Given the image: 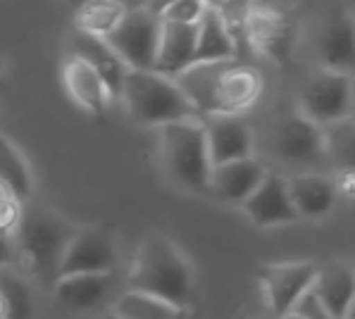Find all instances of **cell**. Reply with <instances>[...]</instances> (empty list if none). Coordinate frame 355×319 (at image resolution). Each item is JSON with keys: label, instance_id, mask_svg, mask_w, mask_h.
Masks as SVG:
<instances>
[{"label": "cell", "instance_id": "cell-7", "mask_svg": "<svg viewBox=\"0 0 355 319\" xmlns=\"http://www.w3.org/2000/svg\"><path fill=\"white\" fill-rule=\"evenodd\" d=\"M162 19L148 8L127 10L124 19L103 41L127 64V69L153 71L157 46H160Z\"/></svg>", "mask_w": 355, "mask_h": 319}, {"label": "cell", "instance_id": "cell-35", "mask_svg": "<svg viewBox=\"0 0 355 319\" xmlns=\"http://www.w3.org/2000/svg\"><path fill=\"white\" fill-rule=\"evenodd\" d=\"M0 319H8V305H5L3 295H0Z\"/></svg>", "mask_w": 355, "mask_h": 319}, {"label": "cell", "instance_id": "cell-25", "mask_svg": "<svg viewBox=\"0 0 355 319\" xmlns=\"http://www.w3.org/2000/svg\"><path fill=\"white\" fill-rule=\"evenodd\" d=\"M0 184L8 186L21 202L34 196V174L29 162L5 134H0Z\"/></svg>", "mask_w": 355, "mask_h": 319}, {"label": "cell", "instance_id": "cell-31", "mask_svg": "<svg viewBox=\"0 0 355 319\" xmlns=\"http://www.w3.org/2000/svg\"><path fill=\"white\" fill-rule=\"evenodd\" d=\"M10 257H12V245H10V239L0 236V267L10 265Z\"/></svg>", "mask_w": 355, "mask_h": 319}, {"label": "cell", "instance_id": "cell-37", "mask_svg": "<svg viewBox=\"0 0 355 319\" xmlns=\"http://www.w3.org/2000/svg\"><path fill=\"white\" fill-rule=\"evenodd\" d=\"M3 69H5V64H3V58H0V74H3Z\"/></svg>", "mask_w": 355, "mask_h": 319}, {"label": "cell", "instance_id": "cell-3", "mask_svg": "<svg viewBox=\"0 0 355 319\" xmlns=\"http://www.w3.org/2000/svg\"><path fill=\"white\" fill-rule=\"evenodd\" d=\"M74 231L76 227L72 222L51 210H24L12 234V239L17 241L15 250L21 267L38 282L53 284L58 279L62 252Z\"/></svg>", "mask_w": 355, "mask_h": 319}, {"label": "cell", "instance_id": "cell-19", "mask_svg": "<svg viewBox=\"0 0 355 319\" xmlns=\"http://www.w3.org/2000/svg\"><path fill=\"white\" fill-rule=\"evenodd\" d=\"M112 291V274H67L53 282V293L60 305L89 312L101 307Z\"/></svg>", "mask_w": 355, "mask_h": 319}, {"label": "cell", "instance_id": "cell-23", "mask_svg": "<svg viewBox=\"0 0 355 319\" xmlns=\"http://www.w3.org/2000/svg\"><path fill=\"white\" fill-rule=\"evenodd\" d=\"M187 312L189 310L169 305V302L155 298V295L131 288H127V293H122L110 305V317L114 319H177L187 315Z\"/></svg>", "mask_w": 355, "mask_h": 319}, {"label": "cell", "instance_id": "cell-1", "mask_svg": "<svg viewBox=\"0 0 355 319\" xmlns=\"http://www.w3.org/2000/svg\"><path fill=\"white\" fill-rule=\"evenodd\" d=\"M177 86L196 114H241L262 93V79L250 67H229V62H198L177 74Z\"/></svg>", "mask_w": 355, "mask_h": 319}, {"label": "cell", "instance_id": "cell-13", "mask_svg": "<svg viewBox=\"0 0 355 319\" xmlns=\"http://www.w3.org/2000/svg\"><path fill=\"white\" fill-rule=\"evenodd\" d=\"M203 131H205L207 157H210L212 167L234 162V160L250 157V153H253V136H250L248 124L239 114L205 117Z\"/></svg>", "mask_w": 355, "mask_h": 319}, {"label": "cell", "instance_id": "cell-17", "mask_svg": "<svg viewBox=\"0 0 355 319\" xmlns=\"http://www.w3.org/2000/svg\"><path fill=\"white\" fill-rule=\"evenodd\" d=\"M196 36H198V24L162 21L160 46H157L153 71L172 79V76L182 74L184 69H189L196 55Z\"/></svg>", "mask_w": 355, "mask_h": 319}, {"label": "cell", "instance_id": "cell-38", "mask_svg": "<svg viewBox=\"0 0 355 319\" xmlns=\"http://www.w3.org/2000/svg\"><path fill=\"white\" fill-rule=\"evenodd\" d=\"M189 319H193V317H191V315H189Z\"/></svg>", "mask_w": 355, "mask_h": 319}, {"label": "cell", "instance_id": "cell-20", "mask_svg": "<svg viewBox=\"0 0 355 319\" xmlns=\"http://www.w3.org/2000/svg\"><path fill=\"white\" fill-rule=\"evenodd\" d=\"M236 55V41L229 29V21L220 10L205 8L198 21L193 64L198 62H232Z\"/></svg>", "mask_w": 355, "mask_h": 319}, {"label": "cell", "instance_id": "cell-9", "mask_svg": "<svg viewBox=\"0 0 355 319\" xmlns=\"http://www.w3.org/2000/svg\"><path fill=\"white\" fill-rule=\"evenodd\" d=\"M315 274H318V265L308 260L262 265L258 269V282L272 315L279 319L291 312L296 302L313 288Z\"/></svg>", "mask_w": 355, "mask_h": 319}, {"label": "cell", "instance_id": "cell-10", "mask_svg": "<svg viewBox=\"0 0 355 319\" xmlns=\"http://www.w3.org/2000/svg\"><path fill=\"white\" fill-rule=\"evenodd\" d=\"M117 262L112 236L98 227H76L60 260L58 277L67 274H110Z\"/></svg>", "mask_w": 355, "mask_h": 319}, {"label": "cell", "instance_id": "cell-8", "mask_svg": "<svg viewBox=\"0 0 355 319\" xmlns=\"http://www.w3.org/2000/svg\"><path fill=\"white\" fill-rule=\"evenodd\" d=\"M243 34L255 51L279 64H286L296 48L293 21L275 5H250L243 15Z\"/></svg>", "mask_w": 355, "mask_h": 319}, {"label": "cell", "instance_id": "cell-5", "mask_svg": "<svg viewBox=\"0 0 355 319\" xmlns=\"http://www.w3.org/2000/svg\"><path fill=\"white\" fill-rule=\"evenodd\" d=\"M160 148L169 177L182 189L207 193L212 164L207 157L203 124L198 119H182L160 126Z\"/></svg>", "mask_w": 355, "mask_h": 319}, {"label": "cell", "instance_id": "cell-21", "mask_svg": "<svg viewBox=\"0 0 355 319\" xmlns=\"http://www.w3.org/2000/svg\"><path fill=\"white\" fill-rule=\"evenodd\" d=\"M74 55L84 58L86 62L96 69V74L103 79V84H105L110 98H117L119 93H122L124 76H127L129 69H127V64L112 53V48L107 46L103 38L79 34L74 41Z\"/></svg>", "mask_w": 355, "mask_h": 319}, {"label": "cell", "instance_id": "cell-28", "mask_svg": "<svg viewBox=\"0 0 355 319\" xmlns=\"http://www.w3.org/2000/svg\"><path fill=\"white\" fill-rule=\"evenodd\" d=\"M203 12L205 5L200 0H174L160 12V19L172 24H198Z\"/></svg>", "mask_w": 355, "mask_h": 319}, {"label": "cell", "instance_id": "cell-16", "mask_svg": "<svg viewBox=\"0 0 355 319\" xmlns=\"http://www.w3.org/2000/svg\"><path fill=\"white\" fill-rule=\"evenodd\" d=\"M62 84L64 91L84 112L103 117L110 103V93H107L103 79L96 74V69L86 62L79 55H69V60L62 67Z\"/></svg>", "mask_w": 355, "mask_h": 319}, {"label": "cell", "instance_id": "cell-36", "mask_svg": "<svg viewBox=\"0 0 355 319\" xmlns=\"http://www.w3.org/2000/svg\"><path fill=\"white\" fill-rule=\"evenodd\" d=\"M189 315H191V312H187V315H182V317H177V319H189ZM105 319H114V317H110V315H107Z\"/></svg>", "mask_w": 355, "mask_h": 319}, {"label": "cell", "instance_id": "cell-14", "mask_svg": "<svg viewBox=\"0 0 355 319\" xmlns=\"http://www.w3.org/2000/svg\"><path fill=\"white\" fill-rule=\"evenodd\" d=\"M310 293L334 319L353 317V298H355V272L348 262L329 260L318 267Z\"/></svg>", "mask_w": 355, "mask_h": 319}, {"label": "cell", "instance_id": "cell-4", "mask_svg": "<svg viewBox=\"0 0 355 319\" xmlns=\"http://www.w3.org/2000/svg\"><path fill=\"white\" fill-rule=\"evenodd\" d=\"M119 96L127 103L131 119L139 124L160 129L182 119H196V110L191 107L177 81L157 71L129 69Z\"/></svg>", "mask_w": 355, "mask_h": 319}, {"label": "cell", "instance_id": "cell-26", "mask_svg": "<svg viewBox=\"0 0 355 319\" xmlns=\"http://www.w3.org/2000/svg\"><path fill=\"white\" fill-rule=\"evenodd\" d=\"M0 295L8 305V319H31L34 315V300L31 288L10 265L0 267Z\"/></svg>", "mask_w": 355, "mask_h": 319}, {"label": "cell", "instance_id": "cell-33", "mask_svg": "<svg viewBox=\"0 0 355 319\" xmlns=\"http://www.w3.org/2000/svg\"><path fill=\"white\" fill-rule=\"evenodd\" d=\"M200 3H203L205 8H210V10H220V12H222V10H225L227 5H232L234 0H200Z\"/></svg>", "mask_w": 355, "mask_h": 319}, {"label": "cell", "instance_id": "cell-24", "mask_svg": "<svg viewBox=\"0 0 355 319\" xmlns=\"http://www.w3.org/2000/svg\"><path fill=\"white\" fill-rule=\"evenodd\" d=\"M127 15V5L122 0H86L74 15V24L79 34L105 38Z\"/></svg>", "mask_w": 355, "mask_h": 319}, {"label": "cell", "instance_id": "cell-30", "mask_svg": "<svg viewBox=\"0 0 355 319\" xmlns=\"http://www.w3.org/2000/svg\"><path fill=\"white\" fill-rule=\"evenodd\" d=\"M336 184V193H343L351 200L353 193H355V177H353V169L351 167H346L343 169V174L338 177V181H334Z\"/></svg>", "mask_w": 355, "mask_h": 319}, {"label": "cell", "instance_id": "cell-12", "mask_svg": "<svg viewBox=\"0 0 355 319\" xmlns=\"http://www.w3.org/2000/svg\"><path fill=\"white\" fill-rule=\"evenodd\" d=\"M241 207L245 217L260 229L284 227V224H291L298 219V214L291 205V198H288L286 177L270 172H267V177L262 179L258 189L241 202Z\"/></svg>", "mask_w": 355, "mask_h": 319}, {"label": "cell", "instance_id": "cell-22", "mask_svg": "<svg viewBox=\"0 0 355 319\" xmlns=\"http://www.w3.org/2000/svg\"><path fill=\"white\" fill-rule=\"evenodd\" d=\"M353 53H355V41H353V19L348 12L336 15L334 19L327 21V26L322 29L320 36V58L324 69H336V71H348L353 69Z\"/></svg>", "mask_w": 355, "mask_h": 319}, {"label": "cell", "instance_id": "cell-15", "mask_svg": "<svg viewBox=\"0 0 355 319\" xmlns=\"http://www.w3.org/2000/svg\"><path fill=\"white\" fill-rule=\"evenodd\" d=\"M265 177H267V169L250 155V157L234 160V162H225V164L212 167L207 191L215 193L220 200L241 205L245 198L262 184Z\"/></svg>", "mask_w": 355, "mask_h": 319}, {"label": "cell", "instance_id": "cell-6", "mask_svg": "<svg viewBox=\"0 0 355 319\" xmlns=\"http://www.w3.org/2000/svg\"><path fill=\"white\" fill-rule=\"evenodd\" d=\"M300 114L318 126L348 122L353 114V76L348 71L318 69L300 93Z\"/></svg>", "mask_w": 355, "mask_h": 319}, {"label": "cell", "instance_id": "cell-32", "mask_svg": "<svg viewBox=\"0 0 355 319\" xmlns=\"http://www.w3.org/2000/svg\"><path fill=\"white\" fill-rule=\"evenodd\" d=\"M169 3H174V0H146V8L150 10V12H155V15H160L162 10L167 8Z\"/></svg>", "mask_w": 355, "mask_h": 319}, {"label": "cell", "instance_id": "cell-29", "mask_svg": "<svg viewBox=\"0 0 355 319\" xmlns=\"http://www.w3.org/2000/svg\"><path fill=\"white\" fill-rule=\"evenodd\" d=\"M293 310H298L300 315H305V319H334L329 312L324 310V307L320 305L318 300H315V295L310 293V291L296 302V307H293Z\"/></svg>", "mask_w": 355, "mask_h": 319}, {"label": "cell", "instance_id": "cell-27", "mask_svg": "<svg viewBox=\"0 0 355 319\" xmlns=\"http://www.w3.org/2000/svg\"><path fill=\"white\" fill-rule=\"evenodd\" d=\"M21 212H24V202L8 186L0 184V236L12 239L15 229H17L21 219Z\"/></svg>", "mask_w": 355, "mask_h": 319}, {"label": "cell", "instance_id": "cell-34", "mask_svg": "<svg viewBox=\"0 0 355 319\" xmlns=\"http://www.w3.org/2000/svg\"><path fill=\"white\" fill-rule=\"evenodd\" d=\"M279 319H305V315H300L298 310H291V312H286V315L279 317Z\"/></svg>", "mask_w": 355, "mask_h": 319}, {"label": "cell", "instance_id": "cell-2", "mask_svg": "<svg viewBox=\"0 0 355 319\" xmlns=\"http://www.w3.org/2000/svg\"><path fill=\"white\" fill-rule=\"evenodd\" d=\"M127 286L131 291L155 295L174 307L189 310L193 291V269L189 257L172 239L150 234L139 245L134 265L129 269Z\"/></svg>", "mask_w": 355, "mask_h": 319}, {"label": "cell", "instance_id": "cell-11", "mask_svg": "<svg viewBox=\"0 0 355 319\" xmlns=\"http://www.w3.org/2000/svg\"><path fill=\"white\" fill-rule=\"evenodd\" d=\"M275 155L291 164H315L324 157V131L303 114L284 117L272 134Z\"/></svg>", "mask_w": 355, "mask_h": 319}, {"label": "cell", "instance_id": "cell-18", "mask_svg": "<svg viewBox=\"0 0 355 319\" xmlns=\"http://www.w3.org/2000/svg\"><path fill=\"white\" fill-rule=\"evenodd\" d=\"M288 198L298 219H320L329 214L336 205V184L324 174H296L286 179Z\"/></svg>", "mask_w": 355, "mask_h": 319}]
</instances>
